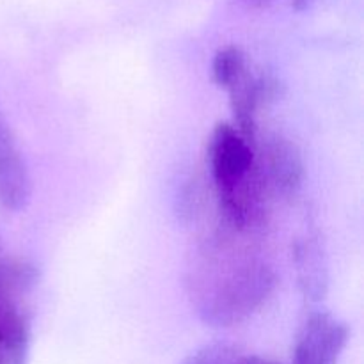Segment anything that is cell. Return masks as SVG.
<instances>
[{
	"label": "cell",
	"instance_id": "cell-4",
	"mask_svg": "<svg viewBox=\"0 0 364 364\" xmlns=\"http://www.w3.org/2000/svg\"><path fill=\"white\" fill-rule=\"evenodd\" d=\"M230 107L233 112V127L238 134L251 142L258 141V116L263 107L277 102L283 96V84L265 71H255L249 68L230 89Z\"/></svg>",
	"mask_w": 364,
	"mask_h": 364
},
{
	"label": "cell",
	"instance_id": "cell-5",
	"mask_svg": "<svg viewBox=\"0 0 364 364\" xmlns=\"http://www.w3.org/2000/svg\"><path fill=\"white\" fill-rule=\"evenodd\" d=\"M348 326L327 311H313L301 326L291 364H338L348 343Z\"/></svg>",
	"mask_w": 364,
	"mask_h": 364
},
{
	"label": "cell",
	"instance_id": "cell-12",
	"mask_svg": "<svg viewBox=\"0 0 364 364\" xmlns=\"http://www.w3.org/2000/svg\"><path fill=\"white\" fill-rule=\"evenodd\" d=\"M240 364H279V363L272 361V359L259 358V355H244Z\"/></svg>",
	"mask_w": 364,
	"mask_h": 364
},
{
	"label": "cell",
	"instance_id": "cell-1",
	"mask_svg": "<svg viewBox=\"0 0 364 364\" xmlns=\"http://www.w3.org/2000/svg\"><path fill=\"white\" fill-rule=\"evenodd\" d=\"M277 287L269 259L251 237L220 226L201 240L187 269V291L199 318L212 327H233L267 304Z\"/></svg>",
	"mask_w": 364,
	"mask_h": 364
},
{
	"label": "cell",
	"instance_id": "cell-6",
	"mask_svg": "<svg viewBox=\"0 0 364 364\" xmlns=\"http://www.w3.org/2000/svg\"><path fill=\"white\" fill-rule=\"evenodd\" d=\"M31 196L32 180L23 151L0 112V206L7 212H21L27 208Z\"/></svg>",
	"mask_w": 364,
	"mask_h": 364
},
{
	"label": "cell",
	"instance_id": "cell-8",
	"mask_svg": "<svg viewBox=\"0 0 364 364\" xmlns=\"http://www.w3.org/2000/svg\"><path fill=\"white\" fill-rule=\"evenodd\" d=\"M251 68L247 53L240 46H224L217 50L212 63V78L220 89H230Z\"/></svg>",
	"mask_w": 364,
	"mask_h": 364
},
{
	"label": "cell",
	"instance_id": "cell-9",
	"mask_svg": "<svg viewBox=\"0 0 364 364\" xmlns=\"http://www.w3.org/2000/svg\"><path fill=\"white\" fill-rule=\"evenodd\" d=\"M242 358L244 354L233 345L212 343L194 352L183 364H240Z\"/></svg>",
	"mask_w": 364,
	"mask_h": 364
},
{
	"label": "cell",
	"instance_id": "cell-2",
	"mask_svg": "<svg viewBox=\"0 0 364 364\" xmlns=\"http://www.w3.org/2000/svg\"><path fill=\"white\" fill-rule=\"evenodd\" d=\"M256 167L272 201H290L304 183V159L291 139L283 134H269L256 141Z\"/></svg>",
	"mask_w": 364,
	"mask_h": 364
},
{
	"label": "cell",
	"instance_id": "cell-10",
	"mask_svg": "<svg viewBox=\"0 0 364 364\" xmlns=\"http://www.w3.org/2000/svg\"><path fill=\"white\" fill-rule=\"evenodd\" d=\"M31 338H0V364H27Z\"/></svg>",
	"mask_w": 364,
	"mask_h": 364
},
{
	"label": "cell",
	"instance_id": "cell-7",
	"mask_svg": "<svg viewBox=\"0 0 364 364\" xmlns=\"http://www.w3.org/2000/svg\"><path fill=\"white\" fill-rule=\"evenodd\" d=\"M294 259L302 295L308 301H322L327 294V263L320 242L313 237L299 238L294 245Z\"/></svg>",
	"mask_w": 364,
	"mask_h": 364
},
{
	"label": "cell",
	"instance_id": "cell-11",
	"mask_svg": "<svg viewBox=\"0 0 364 364\" xmlns=\"http://www.w3.org/2000/svg\"><path fill=\"white\" fill-rule=\"evenodd\" d=\"M245 2L252 4V6H267V4L274 2V0H245ZM309 2H311V0H291V6H294L295 9H302V7L308 6Z\"/></svg>",
	"mask_w": 364,
	"mask_h": 364
},
{
	"label": "cell",
	"instance_id": "cell-3",
	"mask_svg": "<svg viewBox=\"0 0 364 364\" xmlns=\"http://www.w3.org/2000/svg\"><path fill=\"white\" fill-rule=\"evenodd\" d=\"M208 162L217 198L230 194L255 173V146L230 123H219L208 144Z\"/></svg>",
	"mask_w": 364,
	"mask_h": 364
}]
</instances>
